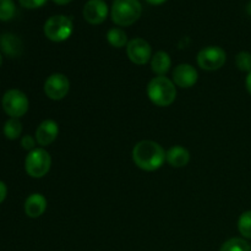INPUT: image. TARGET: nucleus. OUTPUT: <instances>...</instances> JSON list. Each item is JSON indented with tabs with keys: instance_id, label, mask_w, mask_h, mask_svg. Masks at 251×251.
<instances>
[{
	"instance_id": "1",
	"label": "nucleus",
	"mask_w": 251,
	"mask_h": 251,
	"mask_svg": "<svg viewBox=\"0 0 251 251\" xmlns=\"http://www.w3.org/2000/svg\"><path fill=\"white\" fill-rule=\"evenodd\" d=\"M132 161L142 171L154 172L166 162V151L157 142L144 140L132 149Z\"/></svg>"
},
{
	"instance_id": "2",
	"label": "nucleus",
	"mask_w": 251,
	"mask_h": 251,
	"mask_svg": "<svg viewBox=\"0 0 251 251\" xmlns=\"http://www.w3.org/2000/svg\"><path fill=\"white\" fill-rule=\"evenodd\" d=\"M147 96L157 107H168L176 98V85L166 76H157L147 85Z\"/></svg>"
},
{
	"instance_id": "3",
	"label": "nucleus",
	"mask_w": 251,
	"mask_h": 251,
	"mask_svg": "<svg viewBox=\"0 0 251 251\" xmlns=\"http://www.w3.org/2000/svg\"><path fill=\"white\" fill-rule=\"evenodd\" d=\"M141 14L142 6L139 0H113L112 20L118 26H131Z\"/></svg>"
},
{
	"instance_id": "4",
	"label": "nucleus",
	"mask_w": 251,
	"mask_h": 251,
	"mask_svg": "<svg viewBox=\"0 0 251 251\" xmlns=\"http://www.w3.org/2000/svg\"><path fill=\"white\" fill-rule=\"evenodd\" d=\"M44 34L51 42H64L74 31L73 20L64 15H54L44 24Z\"/></svg>"
},
{
	"instance_id": "5",
	"label": "nucleus",
	"mask_w": 251,
	"mask_h": 251,
	"mask_svg": "<svg viewBox=\"0 0 251 251\" xmlns=\"http://www.w3.org/2000/svg\"><path fill=\"white\" fill-rule=\"evenodd\" d=\"M51 167V157L44 149H34L28 152L25 159L26 173L32 178H43Z\"/></svg>"
},
{
	"instance_id": "6",
	"label": "nucleus",
	"mask_w": 251,
	"mask_h": 251,
	"mask_svg": "<svg viewBox=\"0 0 251 251\" xmlns=\"http://www.w3.org/2000/svg\"><path fill=\"white\" fill-rule=\"evenodd\" d=\"M1 105L4 112L11 118L24 117L27 113L29 107V102L27 96L22 91L12 88L5 92L4 97L1 100Z\"/></svg>"
},
{
	"instance_id": "7",
	"label": "nucleus",
	"mask_w": 251,
	"mask_h": 251,
	"mask_svg": "<svg viewBox=\"0 0 251 251\" xmlns=\"http://www.w3.org/2000/svg\"><path fill=\"white\" fill-rule=\"evenodd\" d=\"M227 60V54L221 47L210 46L202 48L198 54V64L206 71H215L222 68Z\"/></svg>"
},
{
	"instance_id": "8",
	"label": "nucleus",
	"mask_w": 251,
	"mask_h": 251,
	"mask_svg": "<svg viewBox=\"0 0 251 251\" xmlns=\"http://www.w3.org/2000/svg\"><path fill=\"white\" fill-rule=\"evenodd\" d=\"M70 91V81L64 74H53L44 82V93L51 100H60Z\"/></svg>"
},
{
	"instance_id": "9",
	"label": "nucleus",
	"mask_w": 251,
	"mask_h": 251,
	"mask_svg": "<svg viewBox=\"0 0 251 251\" xmlns=\"http://www.w3.org/2000/svg\"><path fill=\"white\" fill-rule=\"evenodd\" d=\"M126 54L130 60L136 65H145L152 58V48L147 41L134 38L126 46Z\"/></svg>"
},
{
	"instance_id": "10",
	"label": "nucleus",
	"mask_w": 251,
	"mask_h": 251,
	"mask_svg": "<svg viewBox=\"0 0 251 251\" xmlns=\"http://www.w3.org/2000/svg\"><path fill=\"white\" fill-rule=\"evenodd\" d=\"M108 16V5L104 0H88L83 6V17L91 25H100Z\"/></svg>"
},
{
	"instance_id": "11",
	"label": "nucleus",
	"mask_w": 251,
	"mask_h": 251,
	"mask_svg": "<svg viewBox=\"0 0 251 251\" xmlns=\"http://www.w3.org/2000/svg\"><path fill=\"white\" fill-rule=\"evenodd\" d=\"M198 70L190 64H179L173 71L174 85L180 88H190L198 82Z\"/></svg>"
},
{
	"instance_id": "12",
	"label": "nucleus",
	"mask_w": 251,
	"mask_h": 251,
	"mask_svg": "<svg viewBox=\"0 0 251 251\" xmlns=\"http://www.w3.org/2000/svg\"><path fill=\"white\" fill-rule=\"evenodd\" d=\"M59 135L58 123L47 119L38 125L36 130V140L41 146H48L56 140Z\"/></svg>"
},
{
	"instance_id": "13",
	"label": "nucleus",
	"mask_w": 251,
	"mask_h": 251,
	"mask_svg": "<svg viewBox=\"0 0 251 251\" xmlns=\"http://www.w3.org/2000/svg\"><path fill=\"white\" fill-rule=\"evenodd\" d=\"M47 199L42 194H32L25 201V212L29 218H38L46 212Z\"/></svg>"
},
{
	"instance_id": "14",
	"label": "nucleus",
	"mask_w": 251,
	"mask_h": 251,
	"mask_svg": "<svg viewBox=\"0 0 251 251\" xmlns=\"http://www.w3.org/2000/svg\"><path fill=\"white\" fill-rule=\"evenodd\" d=\"M0 48L6 56L17 58L21 55L24 46L22 41L17 36L12 33H5L0 37Z\"/></svg>"
},
{
	"instance_id": "15",
	"label": "nucleus",
	"mask_w": 251,
	"mask_h": 251,
	"mask_svg": "<svg viewBox=\"0 0 251 251\" xmlns=\"http://www.w3.org/2000/svg\"><path fill=\"white\" fill-rule=\"evenodd\" d=\"M166 161L174 168H183L190 161V153L183 146H173L166 152Z\"/></svg>"
},
{
	"instance_id": "16",
	"label": "nucleus",
	"mask_w": 251,
	"mask_h": 251,
	"mask_svg": "<svg viewBox=\"0 0 251 251\" xmlns=\"http://www.w3.org/2000/svg\"><path fill=\"white\" fill-rule=\"evenodd\" d=\"M172 66V59L168 53L163 50L157 51L151 58V68L154 74L158 76H164Z\"/></svg>"
},
{
	"instance_id": "17",
	"label": "nucleus",
	"mask_w": 251,
	"mask_h": 251,
	"mask_svg": "<svg viewBox=\"0 0 251 251\" xmlns=\"http://www.w3.org/2000/svg\"><path fill=\"white\" fill-rule=\"evenodd\" d=\"M107 41L109 44L114 48H124L127 46L129 41H127V36L122 28H110L107 33Z\"/></svg>"
},
{
	"instance_id": "18",
	"label": "nucleus",
	"mask_w": 251,
	"mask_h": 251,
	"mask_svg": "<svg viewBox=\"0 0 251 251\" xmlns=\"http://www.w3.org/2000/svg\"><path fill=\"white\" fill-rule=\"evenodd\" d=\"M22 134V124L16 118H10L4 125V135L9 140H16Z\"/></svg>"
},
{
	"instance_id": "19",
	"label": "nucleus",
	"mask_w": 251,
	"mask_h": 251,
	"mask_svg": "<svg viewBox=\"0 0 251 251\" xmlns=\"http://www.w3.org/2000/svg\"><path fill=\"white\" fill-rule=\"evenodd\" d=\"M251 247L249 243L243 238H232L223 243L220 251H250Z\"/></svg>"
},
{
	"instance_id": "20",
	"label": "nucleus",
	"mask_w": 251,
	"mask_h": 251,
	"mask_svg": "<svg viewBox=\"0 0 251 251\" xmlns=\"http://www.w3.org/2000/svg\"><path fill=\"white\" fill-rule=\"evenodd\" d=\"M238 230L245 239H251V211H245L238 220Z\"/></svg>"
},
{
	"instance_id": "21",
	"label": "nucleus",
	"mask_w": 251,
	"mask_h": 251,
	"mask_svg": "<svg viewBox=\"0 0 251 251\" xmlns=\"http://www.w3.org/2000/svg\"><path fill=\"white\" fill-rule=\"evenodd\" d=\"M16 14L14 0H0V21H10Z\"/></svg>"
},
{
	"instance_id": "22",
	"label": "nucleus",
	"mask_w": 251,
	"mask_h": 251,
	"mask_svg": "<svg viewBox=\"0 0 251 251\" xmlns=\"http://www.w3.org/2000/svg\"><path fill=\"white\" fill-rule=\"evenodd\" d=\"M235 64H237V68L240 71L249 74L251 71V53H249V51H240L235 56Z\"/></svg>"
},
{
	"instance_id": "23",
	"label": "nucleus",
	"mask_w": 251,
	"mask_h": 251,
	"mask_svg": "<svg viewBox=\"0 0 251 251\" xmlns=\"http://www.w3.org/2000/svg\"><path fill=\"white\" fill-rule=\"evenodd\" d=\"M36 142L37 140L33 139L31 135H25V136L21 139V146L24 150L31 152L32 150L36 149Z\"/></svg>"
},
{
	"instance_id": "24",
	"label": "nucleus",
	"mask_w": 251,
	"mask_h": 251,
	"mask_svg": "<svg viewBox=\"0 0 251 251\" xmlns=\"http://www.w3.org/2000/svg\"><path fill=\"white\" fill-rule=\"evenodd\" d=\"M19 2L26 9H38L46 4L47 0H19Z\"/></svg>"
},
{
	"instance_id": "25",
	"label": "nucleus",
	"mask_w": 251,
	"mask_h": 251,
	"mask_svg": "<svg viewBox=\"0 0 251 251\" xmlns=\"http://www.w3.org/2000/svg\"><path fill=\"white\" fill-rule=\"evenodd\" d=\"M6 195H7L6 185H5V183H2V181L0 180V203L6 199Z\"/></svg>"
},
{
	"instance_id": "26",
	"label": "nucleus",
	"mask_w": 251,
	"mask_h": 251,
	"mask_svg": "<svg viewBox=\"0 0 251 251\" xmlns=\"http://www.w3.org/2000/svg\"><path fill=\"white\" fill-rule=\"evenodd\" d=\"M245 85H247V90H248V92H249L250 95H251V71H250L249 74H248L247 80H245Z\"/></svg>"
},
{
	"instance_id": "27",
	"label": "nucleus",
	"mask_w": 251,
	"mask_h": 251,
	"mask_svg": "<svg viewBox=\"0 0 251 251\" xmlns=\"http://www.w3.org/2000/svg\"><path fill=\"white\" fill-rule=\"evenodd\" d=\"M149 4H152V5H161L163 4L164 1H167V0H146Z\"/></svg>"
},
{
	"instance_id": "28",
	"label": "nucleus",
	"mask_w": 251,
	"mask_h": 251,
	"mask_svg": "<svg viewBox=\"0 0 251 251\" xmlns=\"http://www.w3.org/2000/svg\"><path fill=\"white\" fill-rule=\"evenodd\" d=\"M53 1L58 5H66L73 1V0H53Z\"/></svg>"
},
{
	"instance_id": "29",
	"label": "nucleus",
	"mask_w": 251,
	"mask_h": 251,
	"mask_svg": "<svg viewBox=\"0 0 251 251\" xmlns=\"http://www.w3.org/2000/svg\"><path fill=\"white\" fill-rule=\"evenodd\" d=\"M1 64H2V55L0 54V66H1Z\"/></svg>"
},
{
	"instance_id": "30",
	"label": "nucleus",
	"mask_w": 251,
	"mask_h": 251,
	"mask_svg": "<svg viewBox=\"0 0 251 251\" xmlns=\"http://www.w3.org/2000/svg\"><path fill=\"white\" fill-rule=\"evenodd\" d=\"M250 251H251V250H250Z\"/></svg>"
}]
</instances>
